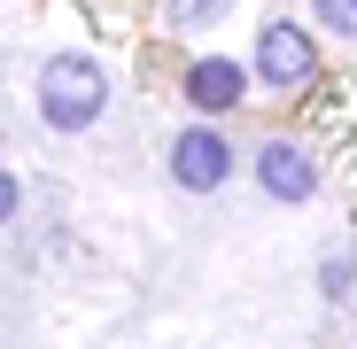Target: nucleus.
I'll list each match as a JSON object with an SVG mask.
<instances>
[{"label": "nucleus", "instance_id": "obj_1", "mask_svg": "<svg viewBox=\"0 0 357 349\" xmlns=\"http://www.w3.org/2000/svg\"><path fill=\"white\" fill-rule=\"evenodd\" d=\"M101 109H109V70L93 63V54H54V63L39 70V116L54 132H86Z\"/></svg>", "mask_w": 357, "mask_h": 349}, {"label": "nucleus", "instance_id": "obj_2", "mask_svg": "<svg viewBox=\"0 0 357 349\" xmlns=\"http://www.w3.org/2000/svg\"><path fill=\"white\" fill-rule=\"evenodd\" d=\"M171 179L187 187V194H218L225 179H233V148H225V132L218 125H187L171 140Z\"/></svg>", "mask_w": 357, "mask_h": 349}, {"label": "nucleus", "instance_id": "obj_3", "mask_svg": "<svg viewBox=\"0 0 357 349\" xmlns=\"http://www.w3.org/2000/svg\"><path fill=\"white\" fill-rule=\"evenodd\" d=\"M257 179H264L272 202H311L319 194V155L303 140H264L257 148Z\"/></svg>", "mask_w": 357, "mask_h": 349}, {"label": "nucleus", "instance_id": "obj_4", "mask_svg": "<svg viewBox=\"0 0 357 349\" xmlns=\"http://www.w3.org/2000/svg\"><path fill=\"white\" fill-rule=\"evenodd\" d=\"M241 93H249V70L233 63V54H195L187 63V109L225 116V109H241Z\"/></svg>", "mask_w": 357, "mask_h": 349}, {"label": "nucleus", "instance_id": "obj_5", "mask_svg": "<svg viewBox=\"0 0 357 349\" xmlns=\"http://www.w3.org/2000/svg\"><path fill=\"white\" fill-rule=\"evenodd\" d=\"M257 78L264 86H303L311 78V31L303 24H264L257 31Z\"/></svg>", "mask_w": 357, "mask_h": 349}, {"label": "nucleus", "instance_id": "obj_6", "mask_svg": "<svg viewBox=\"0 0 357 349\" xmlns=\"http://www.w3.org/2000/svg\"><path fill=\"white\" fill-rule=\"evenodd\" d=\"M225 8H233V0H171V24H178V31H202V24H218Z\"/></svg>", "mask_w": 357, "mask_h": 349}, {"label": "nucleus", "instance_id": "obj_7", "mask_svg": "<svg viewBox=\"0 0 357 349\" xmlns=\"http://www.w3.org/2000/svg\"><path fill=\"white\" fill-rule=\"evenodd\" d=\"M311 8H319V24H326V31L357 39V0H311Z\"/></svg>", "mask_w": 357, "mask_h": 349}, {"label": "nucleus", "instance_id": "obj_8", "mask_svg": "<svg viewBox=\"0 0 357 349\" xmlns=\"http://www.w3.org/2000/svg\"><path fill=\"white\" fill-rule=\"evenodd\" d=\"M16 210H24V187H16V171H0V225H8Z\"/></svg>", "mask_w": 357, "mask_h": 349}]
</instances>
